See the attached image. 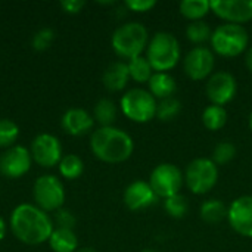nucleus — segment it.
<instances>
[{
    "instance_id": "19",
    "label": "nucleus",
    "mask_w": 252,
    "mask_h": 252,
    "mask_svg": "<svg viewBox=\"0 0 252 252\" xmlns=\"http://www.w3.org/2000/svg\"><path fill=\"white\" fill-rule=\"evenodd\" d=\"M149 93L155 99H168L173 97L177 84L176 80L168 72H155L149 80Z\"/></svg>"
},
{
    "instance_id": "28",
    "label": "nucleus",
    "mask_w": 252,
    "mask_h": 252,
    "mask_svg": "<svg viewBox=\"0 0 252 252\" xmlns=\"http://www.w3.org/2000/svg\"><path fill=\"white\" fill-rule=\"evenodd\" d=\"M19 137V127L16 123L0 118V148L1 149H9L15 146V142Z\"/></svg>"
},
{
    "instance_id": "12",
    "label": "nucleus",
    "mask_w": 252,
    "mask_h": 252,
    "mask_svg": "<svg viewBox=\"0 0 252 252\" xmlns=\"http://www.w3.org/2000/svg\"><path fill=\"white\" fill-rule=\"evenodd\" d=\"M31 164L30 149L15 145L0 155V174L6 179H19L30 171Z\"/></svg>"
},
{
    "instance_id": "35",
    "label": "nucleus",
    "mask_w": 252,
    "mask_h": 252,
    "mask_svg": "<svg viewBox=\"0 0 252 252\" xmlns=\"http://www.w3.org/2000/svg\"><path fill=\"white\" fill-rule=\"evenodd\" d=\"M84 6H86V3L83 0H62L61 1V7L63 9V12H66L69 15L80 13Z\"/></svg>"
},
{
    "instance_id": "39",
    "label": "nucleus",
    "mask_w": 252,
    "mask_h": 252,
    "mask_svg": "<svg viewBox=\"0 0 252 252\" xmlns=\"http://www.w3.org/2000/svg\"><path fill=\"white\" fill-rule=\"evenodd\" d=\"M250 128H251V131H252V112H251V115H250Z\"/></svg>"
},
{
    "instance_id": "5",
    "label": "nucleus",
    "mask_w": 252,
    "mask_h": 252,
    "mask_svg": "<svg viewBox=\"0 0 252 252\" xmlns=\"http://www.w3.org/2000/svg\"><path fill=\"white\" fill-rule=\"evenodd\" d=\"M213 50L223 58H236L244 53L250 44L248 31L238 24L219 25L211 35Z\"/></svg>"
},
{
    "instance_id": "14",
    "label": "nucleus",
    "mask_w": 252,
    "mask_h": 252,
    "mask_svg": "<svg viewBox=\"0 0 252 252\" xmlns=\"http://www.w3.org/2000/svg\"><path fill=\"white\" fill-rule=\"evenodd\" d=\"M211 12L226 24H245L252 21V0H213Z\"/></svg>"
},
{
    "instance_id": "22",
    "label": "nucleus",
    "mask_w": 252,
    "mask_h": 252,
    "mask_svg": "<svg viewBox=\"0 0 252 252\" xmlns=\"http://www.w3.org/2000/svg\"><path fill=\"white\" fill-rule=\"evenodd\" d=\"M202 123L210 131L221 130L227 123V111L224 106L210 105L202 112Z\"/></svg>"
},
{
    "instance_id": "27",
    "label": "nucleus",
    "mask_w": 252,
    "mask_h": 252,
    "mask_svg": "<svg viewBox=\"0 0 252 252\" xmlns=\"http://www.w3.org/2000/svg\"><path fill=\"white\" fill-rule=\"evenodd\" d=\"M213 31L210 28V25L205 21H193L188 25L186 28V37L189 41L201 46L202 43L211 40Z\"/></svg>"
},
{
    "instance_id": "36",
    "label": "nucleus",
    "mask_w": 252,
    "mask_h": 252,
    "mask_svg": "<svg viewBox=\"0 0 252 252\" xmlns=\"http://www.w3.org/2000/svg\"><path fill=\"white\" fill-rule=\"evenodd\" d=\"M6 230H7L6 223H4V220L0 217V241H3V239H4V236H6Z\"/></svg>"
},
{
    "instance_id": "26",
    "label": "nucleus",
    "mask_w": 252,
    "mask_h": 252,
    "mask_svg": "<svg viewBox=\"0 0 252 252\" xmlns=\"http://www.w3.org/2000/svg\"><path fill=\"white\" fill-rule=\"evenodd\" d=\"M58 168H59V173L62 177H65L66 180H75L83 174L84 162L78 155L68 154V155L62 157L61 162L58 164Z\"/></svg>"
},
{
    "instance_id": "38",
    "label": "nucleus",
    "mask_w": 252,
    "mask_h": 252,
    "mask_svg": "<svg viewBox=\"0 0 252 252\" xmlns=\"http://www.w3.org/2000/svg\"><path fill=\"white\" fill-rule=\"evenodd\" d=\"M77 252H97L96 250H93V248H78Z\"/></svg>"
},
{
    "instance_id": "2",
    "label": "nucleus",
    "mask_w": 252,
    "mask_h": 252,
    "mask_svg": "<svg viewBox=\"0 0 252 252\" xmlns=\"http://www.w3.org/2000/svg\"><path fill=\"white\" fill-rule=\"evenodd\" d=\"M90 149L97 159L106 164H120L131 157L134 142L121 128L114 126L99 127L90 136Z\"/></svg>"
},
{
    "instance_id": "18",
    "label": "nucleus",
    "mask_w": 252,
    "mask_h": 252,
    "mask_svg": "<svg viewBox=\"0 0 252 252\" xmlns=\"http://www.w3.org/2000/svg\"><path fill=\"white\" fill-rule=\"evenodd\" d=\"M128 80H130L128 65L126 62H121V61L111 63L105 69L103 77H102L103 86L109 92H121L128 84Z\"/></svg>"
},
{
    "instance_id": "6",
    "label": "nucleus",
    "mask_w": 252,
    "mask_h": 252,
    "mask_svg": "<svg viewBox=\"0 0 252 252\" xmlns=\"http://www.w3.org/2000/svg\"><path fill=\"white\" fill-rule=\"evenodd\" d=\"M123 114L134 123L143 124L157 118V99L145 89H131L120 100Z\"/></svg>"
},
{
    "instance_id": "34",
    "label": "nucleus",
    "mask_w": 252,
    "mask_h": 252,
    "mask_svg": "<svg viewBox=\"0 0 252 252\" xmlns=\"http://www.w3.org/2000/svg\"><path fill=\"white\" fill-rule=\"evenodd\" d=\"M124 6L131 12L143 13V12H149L151 9H154L157 6V1L155 0H127Z\"/></svg>"
},
{
    "instance_id": "32",
    "label": "nucleus",
    "mask_w": 252,
    "mask_h": 252,
    "mask_svg": "<svg viewBox=\"0 0 252 252\" xmlns=\"http://www.w3.org/2000/svg\"><path fill=\"white\" fill-rule=\"evenodd\" d=\"M53 41H55V31L52 28H41L32 35L31 47L37 52H44L52 46Z\"/></svg>"
},
{
    "instance_id": "20",
    "label": "nucleus",
    "mask_w": 252,
    "mask_h": 252,
    "mask_svg": "<svg viewBox=\"0 0 252 252\" xmlns=\"http://www.w3.org/2000/svg\"><path fill=\"white\" fill-rule=\"evenodd\" d=\"M47 242L53 252H77L78 250V238L69 229H55Z\"/></svg>"
},
{
    "instance_id": "11",
    "label": "nucleus",
    "mask_w": 252,
    "mask_h": 252,
    "mask_svg": "<svg viewBox=\"0 0 252 252\" xmlns=\"http://www.w3.org/2000/svg\"><path fill=\"white\" fill-rule=\"evenodd\" d=\"M216 66V58L213 50L205 46L193 47L183 61V68L186 75L193 81H202L213 75Z\"/></svg>"
},
{
    "instance_id": "1",
    "label": "nucleus",
    "mask_w": 252,
    "mask_h": 252,
    "mask_svg": "<svg viewBox=\"0 0 252 252\" xmlns=\"http://www.w3.org/2000/svg\"><path fill=\"white\" fill-rule=\"evenodd\" d=\"M9 224L13 236L25 245H41L55 230L50 216L34 204L18 205L10 214Z\"/></svg>"
},
{
    "instance_id": "16",
    "label": "nucleus",
    "mask_w": 252,
    "mask_h": 252,
    "mask_svg": "<svg viewBox=\"0 0 252 252\" xmlns=\"http://www.w3.org/2000/svg\"><path fill=\"white\" fill-rule=\"evenodd\" d=\"M157 198L158 196L152 190L151 185L143 180L130 183L124 190V204L131 211H142L149 208L155 204Z\"/></svg>"
},
{
    "instance_id": "23",
    "label": "nucleus",
    "mask_w": 252,
    "mask_h": 252,
    "mask_svg": "<svg viewBox=\"0 0 252 252\" xmlns=\"http://www.w3.org/2000/svg\"><path fill=\"white\" fill-rule=\"evenodd\" d=\"M117 115H118L117 105L111 99H100L94 105L93 118L100 124V127H111L115 123Z\"/></svg>"
},
{
    "instance_id": "10",
    "label": "nucleus",
    "mask_w": 252,
    "mask_h": 252,
    "mask_svg": "<svg viewBox=\"0 0 252 252\" xmlns=\"http://www.w3.org/2000/svg\"><path fill=\"white\" fill-rule=\"evenodd\" d=\"M32 161L43 167V168H52L58 165L62 159V145L59 139L50 133H41L31 142L30 148Z\"/></svg>"
},
{
    "instance_id": "7",
    "label": "nucleus",
    "mask_w": 252,
    "mask_h": 252,
    "mask_svg": "<svg viewBox=\"0 0 252 252\" xmlns=\"http://www.w3.org/2000/svg\"><path fill=\"white\" fill-rule=\"evenodd\" d=\"M219 182V167L211 158H196L186 167L185 183L195 195L211 192Z\"/></svg>"
},
{
    "instance_id": "8",
    "label": "nucleus",
    "mask_w": 252,
    "mask_h": 252,
    "mask_svg": "<svg viewBox=\"0 0 252 252\" xmlns=\"http://www.w3.org/2000/svg\"><path fill=\"white\" fill-rule=\"evenodd\" d=\"M34 205L44 213H55L63 208L65 204V189L62 182L53 174L40 176L32 186Z\"/></svg>"
},
{
    "instance_id": "21",
    "label": "nucleus",
    "mask_w": 252,
    "mask_h": 252,
    "mask_svg": "<svg viewBox=\"0 0 252 252\" xmlns=\"http://www.w3.org/2000/svg\"><path fill=\"white\" fill-rule=\"evenodd\" d=\"M201 219L208 224H217L227 217V208L220 199H208L201 205Z\"/></svg>"
},
{
    "instance_id": "9",
    "label": "nucleus",
    "mask_w": 252,
    "mask_h": 252,
    "mask_svg": "<svg viewBox=\"0 0 252 252\" xmlns=\"http://www.w3.org/2000/svg\"><path fill=\"white\" fill-rule=\"evenodd\" d=\"M148 183L158 198L167 199L180 193V189L185 183V176L177 165L164 162L154 168Z\"/></svg>"
},
{
    "instance_id": "30",
    "label": "nucleus",
    "mask_w": 252,
    "mask_h": 252,
    "mask_svg": "<svg viewBox=\"0 0 252 252\" xmlns=\"http://www.w3.org/2000/svg\"><path fill=\"white\" fill-rule=\"evenodd\" d=\"M164 210L173 219H183L189 211V202L183 195H174L164 199Z\"/></svg>"
},
{
    "instance_id": "3",
    "label": "nucleus",
    "mask_w": 252,
    "mask_h": 252,
    "mask_svg": "<svg viewBox=\"0 0 252 252\" xmlns=\"http://www.w3.org/2000/svg\"><path fill=\"white\" fill-rule=\"evenodd\" d=\"M182 49L174 34L167 31L157 32L148 43L146 59L157 72H167L173 69L180 61Z\"/></svg>"
},
{
    "instance_id": "33",
    "label": "nucleus",
    "mask_w": 252,
    "mask_h": 252,
    "mask_svg": "<svg viewBox=\"0 0 252 252\" xmlns=\"http://www.w3.org/2000/svg\"><path fill=\"white\" fill-rule=\"evenodd\" d=\"M52 221H53V226L56 224V229H69V230H74L75 223H77L75 216L69 210H65V208L55 211Z\"/></svg>"
},
{
    "instance_id": "24",
    "label": "nucleus",
    "mask_w": 252,
    "mask_h": 252,
    "mask_svg": "<svg viewBox=\"0 0 252 252\" xmlns=\"http://www.w3.org/2000/svg\"><path fill=\"white\" fill-rule=\"evenodd\" d=\"M180 13L189 21H202L208 12H211V4L208 0H185L179 6Z\"/></svg>"
},
{
    "instance_id": "40",
    "label": "nucleus",
    "mask_w": 252,
    "mask_h": 252,
    "mask_svg": "<svg viewBox=\"0 0 252 252\" xmlns=\"http://www.w3.org/2000/svg\"><path fill=\"white\" fill-rule=\"evenodd\" d=\"M142 252H157V251H152V250H145V251Z\"/></svg>"
},
{
    "instance_id": "25",
    "label": "nucleus",
    "mask_w": 252,
    "mask_h": 252,
    "mask_svg": "<svg viewBox=\"0 0 252 252\" xmlns=\"http://www.w3.org/2000/svg\"><path fill=\"white\" fill-rule=\"evenodd\" d=\"M128 65V72H130V78L134 80L136 83H149L151 77L154 75V69L149 63V61L146 59V56H137L133 58L127 62Z\"/></svg>"
},
{
    "instance_id": "15",
    "label": "nucleus",
    "mask_w": 252,
    "mask_h": 252,
    "mask_svg": "<svg viewBox=\"0 0 252 252\" xmlns=\"http://www.w3.org/2000/svg\"><path fill=\"white\" fill-rule=\"evenodd\" d=\"M227 220L232 229L241 236L252 238V196L244 195L236 198L229 210Z\"/></svg>"
},
{
    "instance_id": "17",
    "label": "nucleus",
    "mask_w": 252,
    "mask_h": 252,
    "mask_svg": "<svg viewBox=\"0 0 252 252\" xmlns=\"http://www.w3.org/2000/svg\"><path fill=\"white\" fill-rule=\"evenodd\" d=\"M61 126L63 131L69 136H84L93 130L94 118L86 109L71 108L62 115Z\"/></svg>"
},
{
    "instance_id": "4",
    "label": "nucleus",
    "mask_w": 252,
    "mask_h": 252,
    "mask_svg": "<svg viewBox=\"0 0 252 252\" xmlns=\"http://www.w3.org/2000/svg\"><path fill=\"white\" fill-rule=\"evenodd\" d=\"M149 34L143 24L127 22L118 27L111 38V44L117 56L123 59H133L142 56L143 50L148 47Z\"/></svg>"
},
{
    "instance_id": "37",
    "label": "nucleus",
    "mask_w": 252,
    "mask_h": 252,
    "mask_svg": "<svg viewBox=\"0 0 252 252\" xmlns=\"http://www.w3.org/2000/svg\"><path fill=\"white\" fill-rule=\"evenodd\" d=\"M245 62H247L248 69L252 72V46L248 49V52H247V59H245Z\"/></svg>"
},
{
    "instance_id": "13",
    "label": "nucleus",
    "mask_w": 252,
    "mask_h": 252,
    "mask_svg": "<svg viewBox=\"0 0 252 252\" xmlns=\"http://www.w3.org/2000/svg\"><path fill=\"white\" fill-rule=\"evenodd\" d=\"M207 96L211 100V105L224 106L233 100L238 92V84L235 77L226 71L214 72L207 81Z\"/></svg>"
},
{
    "instance_id": "29",
    "label": "nucleus",
    "mask_w": 252,
    "mask_h": 252,
    "mask_svg": "<svg viewBox=\"0 0 252 252\" xmlns=\"http://www.w3.org/2000/svg\"><path fill=\"white\" fill-rule=\"evenodd\" d=\"M180 112H182V103H180V100L176 99V97H168V99H162L158 103L157 118L167 123V121L176 120Z\"/></svg>"
},
{
    "instance_id": "31",
    "label": "nucleus",
    "mask_w": 252,
    "mask_h": 252,
    "mask_svg": "<svg viewBox=\"0 0 252 252\" xmlns=\"http://www.w3.org/2000/svg\"><path fill=\"white\" fill-rule=\"evenodd\" d=\"M235 155H236V148H235V145H233L232 142H227V140H226V142L219 143V145L214 148L211 159H213V162L219 167V165H224V164L230 162V161L235 158Z\"/></svg>"
}]
</instances>
